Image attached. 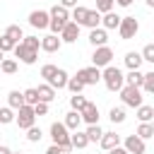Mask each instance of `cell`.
Here are the masks:
<instances>
[{
    "label": "cell",
    "mask_w": 154,
    "mask_h": 154,
    "mask_svg": "<svg viewBox=\"0 0 154 154\" xmlns=\"http://www.w3.org/2000/svg\"><path fill=\"white\" fill-rule=\"evenodd\" d=\"M101 79H103V84H106L108 91H120V89L125 87V75H123V70L116 67V65L103 67V70H101Z\"/></svg>",
    "instance_id": "cell-1"
},
{
    "label": "cell",
    "mask_w": 154,
    "mask_h": 154,
    "mask_svg": "<svg viewBox=\"0 0 154 154\" xmlns=\"http://www.w3.org/2000/svg\"><path fill=\"white\" fill-rule=\"evenodd\" d=\"M51 140L55 144H60L65 152H72V142H70V130L65 123H53L51 125Z\"/></svg>",
    "instance_id": "cell-2"
},
{
    "label": "cell",
    "mask_w": 154,
    "mask_h": 154,
    "mask_svg": "<svg viewBox=\"0 0 154 154\" xmlns=\"http://www.w3.org/2000/svg\"><path fill=\"white\" fill-rule=\"evenodd\" d=\"M120 101H123V106L140 108L142 106V89L140 87H132V84H125L120 89Z\"/></svg>",
    "instance_id": "cell-3"
},
{
    "label": "cell",
    "mask_w": 154,
    "mask_h": 154,
    "mask_svg": "<svg viewBox=\"0 0 154 154\" xmlns=\"http://www.w3.org/2000/svg\"><path fill=\"white\" fill-rule=\"evenodd\" d=\"M14 123H17L22 130H29V128L36 123V111H34V106L24 103L22 108H17V118H14Z\"/></svg>",
    "instance_id": "cell-4"
},
{
    "label": "cell",
    "mask_w": 154,
    "mask_h": 154,
    "mask_svg": "<svg viewBox=\"0 0 154 154\" xmlns=\"http://www.w3.org/2000/svg\"><path fill=\"white\" fill-rule=\"evenodd\" d=\"M111 60H113V48H111V46H99V48H94V53H91V65H96V67H108Z\"/></svg>",
    "instance_id": "cell-5"
},
{
    "label": "cell",
    "mask_w": 154,
    "mask_h": 154,
    "mask_svg": "<svg viewBox=\"0 0 154 154\" xmlns=\"http://www.w3.org/2000/svg\"><path fill=\"white\" fill-rule=\"evenodd\" d=\"M137 31H140V22H137L135 17H123V22H120V26H118L120 38H123V41H130V38H135Z\"/></svg>",
    "instance_id": "cell-6"
},
{
    "label": "cell",
    "mask_w": 154,
    "mask_h": 154,
    "mask_svg": "<svg viewBox=\"0 0 154 154\" xmlns=\"http://www.w3.org/2000/svg\"><path fill=\"white\" fill-rule=\"evenodd\" d=\"M77 77H79L87 87H94V84H99V82H101V67H96V65L82 67V70H77Z\"/></svg>",
    "instance_id": "cell-7"
},
{
    "label": "cell",
    "mask_w": 154,
    "mask_h": 154,
    "mask_svg": "<svg viewBox=\"0 0 154 154\" xmlns=\"http://www.w3.org/2000/svg\"><path fill=\"white\" fill-rule=\"evenodd\" d=\"M12 53H14V58H19V63H24V65H34L36 58H38V51H31V48L24 46V43H17Z\"/></svg>",
    "instance_id": "cell-8"
},
{
    "label": "cell",
    "mask_w": 154,
    "mask_h": 154,
    "mask_svg": "<svg viewBox=\"0 0 154 154\" xmlns=\"http://www.w3.org/2000/svg\"><path fill=\"white\" fill-rule=\"evenodd\" d=\"M123 147H125L130 154H144V152H147V144H144V140H142L140 135H128V137L123 140Z\"/></svg>",
    "instance_id": "cell-9"
},
{
    "label": "cell",
    "mask_w": 154,
    "mask_h": 154,
    "mask_svg": "<svg viewBox=\"0 0 154 154\" xmlns=\"http://www.w3.org/2000/svg\"><path fill=\"white\" fill-rule=\"evenodd\" d=\"M29 24H31L34 29H48V24H51V12H46V10H34V12L29 14Z\"/></svg>",
    "instance_id": "cell-10"
},
{
    "label": "cell",
    "mask_w": 154,
    "mask_h": 154,
    "mask_svg": "<svg viewBox=\"0 0 154 154\" xmlns=\"http://www.w3.org/2000/svg\"><path fill=\"white\" fill-rule=\"evenodd\" d=\"M60 38H63V43H75V41L79 38V24L70 19V22L65 24V29L60 31Z\"/></svg>",
    "instance_id": "cell-11"
},
{
    "label": "cell",
    "mask_w": 154,
    "mask_h": 154,
    "mask_svg": "<svg viewBox=\"0 0 154 154\" xmlns=\"http://www.w3.org/2000/svg\"><path fill=\"white\" fill-rule=\"evenodd\" d=\"M89 43H91L94 48H99V46H106V43H108V31H106L103 26L89 29Z\"/></svg>",
    "instance_id": "cell-12"
},
{
    "label": "cell",
    "mask_w": 154,
    "mask_h": 154,
    "mask_svg": "<svg viewBox=\"0 0 154 154\" xmlns=\"http://www.w3.org/2000/svg\"><path fill=\"white\" fill-rule=\"evenodd\" d=\"M60 46H63V38L58 34H48L41 38V51H46V53H55V51H60Z\"/></svg>",
    "instance_id": "cell-13"
},
{
    "label": "cell",
    "mask_w": 154,
    "mask_h": 154,
    "mask_svg": "<svg viewBox=\"0 0 154 154\" xmlns=\"http://www.w3.org/2000/svg\"><path fill=\"white\" fill-rule=\"evenodd\" d=\"M79 113H82V123H87V125H96V123H99V106H96V103L89 101Z\"/></svg>",
    "instance_id": "cell-14"
},
{
    "label": "cell",
    "mask_w": 154,
    "mask_h": 154,
    "mask_svg": "<svg viewBox=\"0 0 154 154\" xmlns=\"http://www.w3.org/2000/svg\"><path fill=\"white\" fill-rule=\"evenodd\" d=\"M120 22H123V17H118L113 10L111 12H106V14H101V26L108 31V29H118L120 26Z\"/></svg>",
    "instance_id": "cell-15"
},
{
    "label": "cell",
    "mask_w": 154,
    "mask_h": 154,
    "mask_svg": "<svg viewBox=\"0 0 154 154\" xmlns=\"http://www.w3.org/2000/svg\"><path fill=\"white\" fill-rule=\"evenodd\" d=\"M101 149H106V152H111V149H116V147H120V135H116V132H103V137H101Z\"/></svg>",
    "instance_id": "cell-16"
},
{
    "label": "cell",
    "mask_w": 154,
    "mask_h": 154,
    "mask_svg": "<svg viewBox=\"0 0 154 154\" xmlns=\"http://www.w3.org/2000/svg\"><path fill=\"white\" fill-rule=\"evenodd\" d=\"M63 123L67 125V130L75 132V130H79V125H82V113H79V111H67Z\"/></svg>",
    "instance_id": "cell-17"
},
{
    "label": "cell",
    "mask_w": 154,
    "mask_h": 154,
    "mask_svg": "<svg viewBox=\"0 0 154 154\" xmlns=\"http://www.w3.org/2000/svg\"><path fill=\"white\" fill-rule=\"evenodd\" d=\"M142 63H144L142 53H135V51L125 53V67H128V70H140V65H142Z\"/></svg>",
    "instance_id": "cell-18"
},
{
    "label": "cell",
    "mask_w": 154,
    "mask_h": 154,
    "mask_svg": "<svg viewBox=\"0 0 154 154\" xmlns=\"http://www.w3.org/2000/svg\"><path fill=\"white\" fill-rule=\"evenodd\" d=\"M26 101H24V91H19V89H12L10 94H7V106H12L14 111L17 108H22Z\"/></svg>",
    "instance_id": "cell-19"
},
{
    "label": "cell",
    "mask_w": 154,
    "mask_h": 154,
    "mask_svg": "<svg viewBox=\"0 0 154 154\" xmlns=\"http://www.w3.org/2000/svg\"><path fill=\"white\" fill-rule=\"evenodd\" d=\"M67 79H70V75H67L65 70H60V67H58L55 77H53V79H51L48 84H51L53 89H65V87H67Z\"/></svg>",
    "instance_id": "cell-20"
},
{
    "label": "cell",
    "mask_w": 154,
    "mask_h": 154,
    "mask_svg": "<svg viewBox=\"0 0 154 154\" xmlns=\"http://www.w3.org/2000/svg\"><path fill=\"white\" fill-rule=\"evenodd\" d=\"M70 142H72V149H84V147L89 144V137H87V132L75 130V132L70 135Z\"/></svg>",
    "instance_id": "cell-21"
},
{
    "label": "cell",
    "mask_w": 154,
    "mask_h": 154,
    "mask_svg": "<svg viewBox=\"0 0 154 154\" xmlns=\"http://www.w3.org/2000/svg\"><path fill=\"white\" fill-rule=\"evenodd\" d=\"M125 84H132V87H140V89H142V84H144V72L130 70V72L125 75Z\"/></svg>",
    "instance_id": "cell-22"
},
{
    "label": "cell",
    "mask_w": 154,
    "mask_h": 154,
    "mask_svg": "<svg viewBox=\"0 0 154 154\" xmlns=\"http://www.w3.org/2000/svg\"><path fill=\"white\" fill-rule=\"evenodd\" d=\"M36 89H38V99H41V101H46V103H51V101L55 99V89H53V87H51L48 82H46V84H38Z\"/></svg>",
    "instance_id": "cell-23"
},
{
    "label": "cell",
    "mask_w": 154,
    "mask_h": 154,
    "mask_svg": "<svg viewBox=\"0 0 154 154\" xmlns=\"http://www.w3.org/2000/svg\"><path fill=\"white\" fill-rule=\"evenodd\" d=\"M99 24H101V12H99V10H89V12H87V19H84L82 26H87V29H96Z\"/></svg>",
    "instance_id": "cell-24"
},
{
    "label": "cell",
    "mask_w": 154,
    "mask_h": 154,
    "mask_svg": "<svg viewBox=\"0 0 154 154\" xmlns=\"http://www.w3.org/2000/svg\"><path fill=\"white\" fill-rule=\"evenodd\" d=\"M48 12H51V17H53V19H63V22H70V10H67V7H63V5H53Z\"/></svg>",
    "instance_id": "cell-25"
},
{
    "label": "cell",
    "mask_w": 154,
    "mask_h": 154,
    "mask_svg": "<svg viewBox=\"0 0 154 154\" xmlns=\"http://www.w3.org/2000/svg\"><path fill=\"white\" fill-rule=\"evenodd\" d=\"M108 118H111V123H113V125L125 123V108H123V106H113V108L108 111Z\"/></svg>",
    "instance_id": "cell-26"
},
{
    "label": "cell",
    "mask_w": 154,
    "mask_h": 154,
    "mask_svg": "<svg viewBox=\"0 0 154 154\" xmlns=\"http://www.w3.org/2000/svg\"><path fill=\"white\" fill-rule=\"evenodd\" d=\"M137 118H140V123H152V120H154V108L147 106V103H142V106L137 108Z\"/></svg>",
    "instance_id": "cell-27"
},
{
    "label": "cell",
    "mask_w": 154,
    "mask_h": 154,
    "mask_svg": "<svg viewBox=\"0 0 154 154\" xmlns=\"http://www.w3.org/2000/svg\"><path fill=\"white\" fill-rule=\"evenodd\" d=\"M87 12H89L87 7L77 5V7H72V12H70V19H72V22H77V24L82 26V24H84V19H87Z\"/></svg>",
    "instance_id": "cell-28"
},
{
    "label": "cell",
    "mask_w": 154,
    "mask_h": 154,
    "mask_svg": "<svg viewBox=\"0 0 154 154\" xmlns=\"http://www.w3.org/2000/svg\"><path fill=\"white\" fill-rule=\"evenodd\" d=\"M5 34H7L12 41H17V43H22V38H24V31H22L19 24H10V26L5 29Z\"/></svg>",
    "instance_id": "cell-29"
},
{
    "label": "cell",
    "mask_w": 154,
    "mask_h": 154,
    "mask_svg": "<svg viewBox=\"0 0 154 154\" xmlns=\"http://www.w3.org/2000/svg\"><path fill=\"white\" fill-rule=\"evenodd\" d=\"M87 137H89V142H101V137H103V130L99 128V123L96 125H87Z\"/></svg>",
    "instance_id": "cell-30"
},
{
    "label": "cell",
    "mask_w": 154,
    "mask_h": 154,
    "mask_svg": "<svg viewBox=\"0 0 154 154\" xmlns=\"http://www.w3.org/2000/svg\"><path fill=\"white\" fill-rule=\"evenodd\" d=\"M14 118H17V113H14V108H12V106H2V108H0V125L12 123Z\"/></svg>",
    "instance_id": "cell-31"
},
{
    "label": "cell",
    "mask_w": 154,
    "mask_h": 154,
    "mask_svg": "<svg viewBox=\"0 0 154 154\" xmlns=\"http://www.w3.org/2000/svg\"><path fill=\"white\" fill-rule=\"evenodd\" d=\"M17 60H12V58H5L2 63H0V72H5V75H14L17 72Z\"/></svg>",
    "instance_id": "cell-32"
},
{
    "label": "cell",
    "mask_w": 154,
    "mask_h": 154,
    "mask_svg": "<svg viewBox=\"0 0 154 154\" xmlns=\"http://www.w3.org/2000/svg\"><path fill=\"white\" fill-rule=\"evenodd\" d=\"M84 87H87V84H84V82H82V79H79L77 75L67 79V89H70L72 94H82V89H84Z\"/></svg>",
    "instance_id": "cell-33"
},
{
    "label": "cell",
    "mask_w": 154,
    "mask_h": 154,
    "mask_svg": "<svg viewBox=\"0 0 154 154\" xmlns=\"http://www.w3.org/2000/svg\"><path fill=\"white\" fill-rule=\"evenodd\" d=\"M87 103H89V101H87L82 94H72V96H70V108H72V111H82Z\"/></svg>",
    "instance_id": "cell-34"
},
{
    "label": "cell",
    "mask_w": 154,
    "mask_h": 154,
    "mask_svg": "<svg viewBox=\"0 0 154 154\" xmlns=\"http://www.w3.org/2000/svg\"><path fill=\"white\" fill-rule=\"evenodd\" d=\"M55 72H58V65H53V63H46V65L41 67V77H43L46 82H51V79L55 77Z\"/></svg>",
    "instance_id": "cell-35"
},
{
    "label": "cell",
    "mask_w": 154,
    "mask_h": 154,
    "mask_svg": "<svg viewBox=\"0 0 154 154\" xmlns=\"http://www.w3.org/2000/svg\"><path fill=\"white\" fill-rule=\"evenodd\" d=\"M24 101L29 103V106H36L41 99H38V89L36 87H31V89H24Z\"/></svg>",
    "instance_id": "cell-36"
},
{
    "label": "cell",
    "mask_w": 154,
    "mask_h": 154,
    "mask_svg": "<svg viewBox=\"0 0 154 154\" xmlns=\"http://www.w3.org/2000/svg\"><path fill=\"white\" fill-rule=\"evenodd\" d=\"M135 135H140L142 140L154 137V128H152V123H140V128H137V132H135Z\"/></svg>",
    "instance_id": "cell-37"
},
{
    "label": "cell",
    "mask_w": 154,
    "mask_h": 154,
    "mask_svg": "<svg viewBox=\"0 0 154 154\" xmlns=\"http://www.w3.org/2000/svg\"><path fill=\"white\" fill-rule=\"evenodd\" d=\"M14 46H17V41H12L7 34H2V36H0V51H2V53H10V51H14Z\"/></svg>",
    "instance_id": "cell-38"
},
{
    "label": "cell",
    "mask_w": 154,
    "mask_h": 154,
    "mask_svg": "<svg viewBox=\"0 0 154 154\" xmlns=\"http://www.w3.org/2000/svg\"><path fill=\"white\" fill-rule=\"evenodd\" d=\"M41 137H43V132H41V128H36V125H31V128L26 130V140H29V142H41Z\"/></svg>",
    "instance_id": "cell-39"
},
{
    "label": "cell",
    "mask_w": 154,
    "mask_h": 154,
    "mask_svg": "<svg viewBox=\"0 0 154 154\" xmlns=\"http://www.w3.org/2000/svg\"><path fill=\"white\" fill-rule=\"evenodd\" d=\"M65 24H67V22H63V19H53V17H51L48 29H51V34H58V36H60V31L65 29Z\"/></svg>",
    "instance_id": "cell-40"
},
{
    "label": "cell",
    "mask_w": 154,
    "mask_h": 154,
    "mask_svg": "<svg viewBox=\"0 0 154 154\" xmlns=\"http://www.w3.org/2000/svg\"><path fill=\"white\" fill-rule=\"evenodd\" d=\"M22 43H24V46H29L31 51H38V48H41V38H38V36H24V38H22Z\"/></svg>",
    "instance_id": "cell-41"
},
{
    "label": "cell",
    "mask_w": 154,
    "mask_h": 154,
    "mask_svg": "<svg viewBox=\"0 0 154 154\" xmlns=\"http://www.w3.org/2000/svg\"><path fill=\"white\" fill-rule=\"evenodd\" d=\"M142 89H144L147 94H154V72H144V84H142Z\"/></svg>",
    "instance_id": "cell-42"
},
{
    "label": "cell",
    "mask_w": 154,
    "mask_h": 154,
    "mask_svg": "<svg viewBox=\"0 0 154 154\" xmlns=\"http://www.w3.org/2000/svg\"><path fill=\"white\" fill-rule=\"evenodd\" d=\"M113 5H116V0H96V10H99L101 14L111 12V10H113Z\"/></svg>",
    "instance_id": "cell-43"
},
{
    "label": "cell",
    "mask_w": 154,
    "mask_h": 154,
    "mask_svg": "<svg viewBox=\"0 0 154 154\" xmlns=\"http://www.w3.org/2000/svg\"><path fill=\"white\" fill-rule=\"evenodd\" d=\"M142 58H144L147 63H152V65H154V43H147V46L142 48Z\"/></svg>",
    "instance_id": "cell-44"
},
{
    "label": "cell",
    "mask_w": 154,
    "mask_h": 154,
    "mask_svg": "<svg viewBox=\"0 0 154 154\" xmlns=\"http://www.w3.org/2000/svg\"><path fill=\"white\" fill-rule=\"evenodd\" d=\"M34 111H36V116H48V103L46 101H38L34 106Z\"/></svg>",
    "instance_id": "cell-45"
},
{
    "label": "cell",
    "mask_w": 154,
    "mask_h": 154,
    "mask_svg": "<svg viewBox=\"0 0 154 154\" xmlns=\"http://www.w3.org/2000/svg\"><path fill=\"white\" fill-rule=\"evenodd\" d=\"M46 154H65V149H63L60 144H55V142H53V144L46 149Z\"/></svg>",
    "instance_id": "cell-46"
},
{
    "label": "cell",
    "mask_w": 154,
    "mask_h": 154,
    "mask_svg": "<svg viewBox=\"0 0 154 154\" xmlns=\"http://www.w3.org/2000/svg\"><path fill=\"white\" fill-rule=\"evenodd\" d=\"M60 5H63V7H67V10H72V7H77L79 2H77V0H60Z\"/></svg>",
    "instance_id": "cell-47"
},
{
    "label": "cell",
    "mask_w": 154,
    "mask_h": 154,
    "mask_svg": "<svg viewBox=\"0 0 154 154\" xmlns=\"http://www.w3.org/2000/svg\"><path fill=\"white\" fill-rule=\"evenodd\" d=\"M108 154H130V152H128L125 147H116V149H111Z\"/></svg>",
    "instance_id": "cell-48"
},
{
    "label": "cell",
    "mask_w": 154,
    "mask_h": 154,
    "mask_svg": "<svg viewBox=\"0 0 154 154\" xmlns=\"http://www.w3.org/2000/svg\"><path fill=\"white\" fill-rule=\"evenodd\" d=\"M135 0H116V5H120V7H130Z\"/></svg>",
    "instance_id": "cell-49"
},
{
    "label": "cell",
    "mask_w": 154,
    "mask_h": 154,
    "mask_svg": "<svg viewBox=\"0 0 154 154\" xmlns=\"http://www.w3.org/2000/svg\"><path fill=\"white\" fill-rule=\"evenodd\" d=\"M0 154H12V149H10V147H5V144H0Z\"/></svg>",
    "instance_id": "cell-50"
},
{
    "label": "cell",
    "mask_w": 154,
    "mask_h": 154,
    "mask_svg": "<svg viewBox=\"0 0 154 154\" xmlns=\"http://www.w3.org/2000/svg\"><path fill=\"white\" fill-rule=\"evenodd\" d=\"M147 5H149V7H154V0H147Z\"/></svg>",
    "instance_id": "cell-51"
},
{
    "label": "cell",
    "mask_w": 154,
    "mask_h": 154,
    "mask_svg": "<svg viewBox=\"0 0 154 154\" xmlns=\"http://www.w3.org/2000/svg\"><path fill=\"white\" fill-rule=\"evenodd\" d=\"M2 60H5V53H2V51H0V63H2Z\"/></svg>",
    "instance_id": "cell-52"
},
{
    "label": "cell",
    "mask_w": 154,
    "mask_h": 154,
    "mask_svg": "<svg viewBox=\"0 0 154 154\" xmlns=\"http://www.w3.org/2000/svg\"><path fill=\"white\" fill-rule=\"evenodd\" d=\"M12 154H24V152H12Z\"/></svg>",
    "instance_id": "cell-53"
},
{
    "label": "cell",
    "mask_w": 154,
    "mask_h": 154,
    "mask_svg": "<svg viewBox=\"0 0 154 154\" xmlns=\"http://www.w3.org/2000/svg\"><path fill=\"white\" fill-rule=\"evenodd\" d=\"M152 128H154V120H152Z\"/></svg>",
    "instance_id": "cell-54"
}]
</instances>
